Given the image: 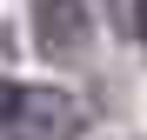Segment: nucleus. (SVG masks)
<instances>
[{
	"label": "nucleus",
	"instance_id": "obj_1",
	"mask_svg": "<svg viewBox=\"0 0 147 140\" xmlns=\"http://www.w3.org/2000/svg\"><path fill=\"white\" fill-rule=\"evenodd\" d=\"M80 133V113L60 87H7V140H74Z\"/></svg>",
	"mask_w": 147,
	"mask_h": 140
},
{
	"label": "nucleus",
	"instance_id": "obj_2",
	"mask_svg": "<svg viewBox=\"0 0 147 140\" xmlns=\"http://www.w3.org/2000/svg\"><path fill=\"white\" fill-rule=\"evenodd\" d=\"M34 40L54 60H80L94 47V13L87 0H34Z\"/></svg>",
	"mask_w": 147,
	"mask_h": 140
},
{
	"label": "nucleus",
	"instance_id": "obj_3",
	"mask_svg": "<svg viewBox=\"0 0 147 140\" xmlns=\"http://www.w3.org/2000/svg\"><path fill=\"white\" fill-rule=\"evenodd\" d=\"M134 27H140V40H147V0H134Z\"/></svg>",
	"mask_w": 147,
	"mask_h": 140
}]
</instances>
